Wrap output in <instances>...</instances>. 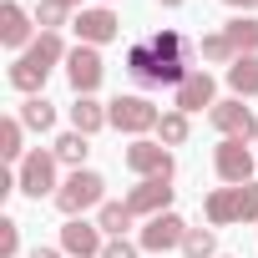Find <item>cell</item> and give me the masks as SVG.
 <instances>
[{
	"label": "cell",
	"instance_id": "1",
	"mask_svg": "<svg viewBox=\"0 0 258 258\" xmlns=\"http://www.w3.org/2000/svg\"><path fill=\"white\" fill-rule=\"evenodd\" d=\"M198 56H203L198 41L167 26V31H152L147 41H137L132 51H126V76H132L142 91H162V86L177 91V86L198 71V66H192Z\"/></svg>",
	"mask_w": 258,
	"mask_h": 258
},
{
	"label": "cell",
	"instance_id": "2",
	"mask_svg": "<svg viewBox=\"0 0 258 258\" xmlns=\"http://www.w3.org/2000/svg\"><path fill=\"white\" fill-rule=\"evenodd\" d=\"M66 41H61V31H41L16 61H11V71H6V81L16 86V91H26V96H41V86L51 81V71L56 66H66Z\"/></svg>",
	"mask_w": 258,
	"mask_h": 258
},
{
	"label": "cell",
	"instance_id": "3",
	"mask_svg": "<svg viewBox=\"0 0 258 258\" xmlns=\"http://www.w3.org/2000/svg\"><path fill=\"white\" fill-rule=\"evenodd\" d=\"M203 218H208V228L258 223V182H243V187H213V192L203 198Z\"/></svg>",
	"mask_w": 258,
	"mask_h": 258
},
{
	"label": "cell",
	"instance_id": "4",
	"mask_svg": "<svg viewBox=\"0 0 258 258\" xmlns=\"http://www.w3.org/2000/svg\"><path fill=\"white\" fill-rule=\"evenodd\" d=\"M106 121L116 126V132H126V137H147V132H157V121H162V111L147 101V96H137V91H126V96H111L106 101Z\"/></svg>",
	"mask_w": 258,
	"mask_h": 258
},
{
	"label": "cell",
	"instance_id": "5",
	"mask_svg": "<svg viewBox=\"0 0 258 258\" xmlns=\"http://www.w3.org/2000/svg\"><path fill=\"white\" fill-rule=\"evenodd\" d=\"M56 152H46V147H31L26 152V162L16 167V192H26V198H56L61 192V182H56Z\"/></svg>",
	"mask_w": 258,
	"mask_h": 258
},
{
	"label": "cell",
	"instance_id": "6",
	"mask_svg": "<svg viewBox=\"0 0 258 258\" xmlns=\"http://www.w3.org/2000/svg\"><path fill=\"white\" fill-rule=\"evenodd\" d=\"M101 203H106V177L91 172V167H76V172L61 182V192H56V208H61L66 218H81L86 208H101Z\"/></svg>",
	"mask_w": 258,
	"mask_h": 258
},
{
	"label": "cell",
	"instance_id": "7",
	"mask_svg": "<svg viewBox=\"0 0 258 258\" xmlns=\"http://www.w3.org/2000/svg\"><path fill=\"white\" fill-rule=\"evenodd\" d=\"M213 167H218L223 187L258 182V177H253V172H258V157H253V147H248L243 137H223V142H218V152H213Z\"/></svg>",
	"mask_w": 258,
	"mask_h": 258
},
{
	"label": "cell",
	"instance_id": "8",
	"mask_svg": "<svg viewBox=\"0 0 258 258\" xmlns=\"http://www.w3.org/2000/svg\"><path fill=\"white\" fill-rule=\"evenodd\" d=\"M121 162H126V172H137V182H142V177H172V172H177L172 147H162V142H152V137H137L132 147L121 152Z\"/></svg>",
	"mask_w": 258,
	"mask_h": 258
},
{
	"label": "cell",
	"instance_id": "9",
	"mask_svg": "<svg viewBox=\"0 0 258 258\" xmlns=\"http://www.w3.org/2000/svg\"><path fill=\"white\" fill-rule=\"evenodd\" d=\"M71 31H76L81 46H106V41L121 36V16H116L111 6H86V11H76Z\"/></svg>",
	"mask_w": 258,
	"mask_h": 258
},
{
	"label": "cell",
	"instance_id": "10",
	"mask_svg": "<svg viewBox=\"0 0 258 258\" xmlns=\"http://www.w3.org/2000/svg\"><path fill=\"white\" fill-rule=\"evenodd\" d=\"M208 121L218 126V137H243V142H258V116L253 106H243V96H228L208 111Z\"/></svg>",
	"mask_w": 258,
	"mask_h": 258
},
{
	"label": "cell",
	"instance_id": "11",
	"mask_svg": "<svg viewBox=\"0 0 258 258\" xmlns=\"http://www.w3.org/2000/svg\"><path fill=\"white\" fill-rule=\"evenodd\" d=\"M101 76H106L101 46H76V51L66 56V81H71V91H76V96H91V91L101 86Z\"/></svg>",
	"mask_w": 258,
	"mask_h": 258
},
{
	"label": "cell",
	"instance_id": "12",
	"mask_svg": "<svg viewBox=\"0 0 258 258\" xmlns=\"http://www.w3.org/2000/svg\"><path fill=\"white\" fill-rule=\"evenodd\" d=\"M182 238H187V223L177 218V213H157V218H147L142 223V233H137V243L147 248V253H172V248H182Z\"/></svg>",
	"mask_w": 258,
	"mask_h": 258
},
{
	"label": "cell",
	"instance_id": "13",
	"mask_svg": "<svg viewBox=\"0 0 258 258\" xmlns=\"http://www.w3.org/2000/svg\"><path fill=\"white\" fill-rule=\"evenodd\" d=\"M137 218H157V213H172V177H142L132 192L121 198Z\"/></svg>",
	"mask_w": 258,
	"mask_h": 258
},
{
	"label": "cell",
	"instance_id": "14",
	"mask_svg": "<svg viewBox=\"0 0 258 258\" xmlns=\"http://www.w3.org/2000/svg\"><path fill=\"white\" fill-rule=\"evenodd\" d=\"M31 41H36V16L21 6V0H6V6H0V46L21 56Z\"/></svg>",
	"mask_w": 258,
	"mask_h": 258
},
{
	"label": "cell",
	"instance_id": "15",
	"mask_svg": "<svg viewBox=\"0 0 258 258\" xmlns=\"http://www.w3.org/2000/svg\"><path fill=\"white\" fill-rule=\"evenodd\" d=\"M101 248H106V238H101L96 223H86V218H66L61 223V253L66 258H101Z\"/></svg>",
	"mask_w": 258,
	"mask_h": 258
},
{
	"label": "cell",
	"instance_id": "16",
	"mask_svg": "<svg viewBox=\"0 0 258 258\" xmlns=\"http://www.w3.org/2000/svg\"><path fill=\"white\" fill-rule=\"evenodd\" d=\"M172 106H177V111H187V116H192V111H203V106L213 111V106H218V81H213L208 71H192V76L172 91Z\"/></svg>",
	"mask_w": 258,
	"mask_h": 258
},
{
	"label": "cell",
	"instance_id": "17",
	"mask_svg": "<svg viewBox=\"0 0 258 258\" xmlns=\"http://www.w3.org/2000/svg\"><path fill=\"white\" fill-rule=\"evenodd\" d=\"M101 126H111V121H106V106H101L96 96H76V101H71V132L96 137Z\"/></svg>",
	"mask_w": 258,
	"mask_h": 258
},
{
	"label": "cell",
	"instance_id": "18",
	"mask_svg": "<svg viewBox=\"0 0 258 258\" xmlns=\"http://www.w3.org/2000/svg\"><path fill=\"white\" fill-rule=\"evenodd\" d=\"M223 76H228V91H233V96H243V101L258 96V56H238Z\"/></svg>",
	"mask_w": 258,
	"mask_h": 258
},
{
	"label": "cell",
	"instance_id": "19",
	"mask_svg": "<svg viewBox=\"0 0 258 258\" xmlns=\"http://www.w3.org/2000/svg\"><path fill=\"white\" fill-rule=\"evenodd\" d=\"M26 152H31V147H26V121H21V116H6V121H0V157H11V162L21 167Z\"/></svg>",
	"mask_w": 258,
	"mask_h": 258
},
{
	"label": "cell",
	"instance_id": "20",
	"mask_svg": "<svg viewBox=\"0 0 258 258\" xmlns=\"http://www.w3.org/2000/svg\"><path fill=\"white\" fill-rule=\"evenodd\" d=\"M51 152H56V162H61V167H71V172H76V167H86V152H91V137H81V132H61Z\"/></svg>",
	"mask_w": 258,
	"mask_h": 258
},
{
	"label": "cell",
	"instance_id": "21",
	"mask_svg": "<svg viewBox=\"0 0 258 258\" xmlns=\"http://www.w3.org/2000/svg\"><path fill=\"white\" fill-rule=\"evenodd\" d=\"M223 36L233 41L238 56H258V21H253V16H233V21L223 26Z\"/></svg>",
	"mask_w": 258,
	"mask_h": 258
},
{
	"label": "cell",
	"instance_id": "22",
	"mask_svg": "<svg viewBox=\"0 0 258 258\" xmlns=\"http://www.w3.org/2000/svg\"><path fill=\"white\" fill-rule=\"evenodd\" d=\"M16 116L26 121V132H51V126H56V106H51L46 96H26Z\"/></svg>",
	"mask_w": 258,
	"mask_h": 258
},
{
	"label": "cell",
	"instance_id": "23",
	"mask_svg": "<svg viewBox=\"0 0 258 258\" xmlns=\"http://www.w3.org/2000/svg\"><path fill=\"white\" fill-rule=\"evenodd\" d=\"M137 223V213L126 208V203H101L96 208V228L101 233H111V238H126V228Z\"/></svg>",
	"mask_w": 258,
	"mask_h": 258
},
{
	"label": "cell",
	"instance_id": "24",
	"mask_svg": "<svg viewBox=\"0 0 258 258\" xmlns=\"http://www.w3.org/2000/svg\"><path fill=\"white\" fill-rule=\"evenodd\" d=\"M187 137H192L187 111H177V106H172V111H162V121H157V142H162V147H182Z\"/></svg>",
	"mask_w": 258,
	"mask_h": 258
},
{
	"label": "cell",
	"instance_id": "25",
	"mask_svg": "<svg viewBox=\"0 0 258 258\" xmlns=\"http://www.w3.org/2000/svg\"><path fill=\"white\" fill-rule=\"evenodd\" d=\"M76 21V11L66 6V0H41L36 6V26L41 31H61V26H71Z\"/></svg>",
	"mask_w": 258,
	"mask_h": 258
},
{
	"label": "cell",
	"instance_id": "26",
	"mask_svg": "<svg viewBox=\"0 0 258 258\" xmlns=\"http://www.w3.org/2000/svg\"><path fill=\"white\" fill-rule=\"evenodd\" d=\"M198 51H203V61H213V66H233V61H238V51H233V41H228L223 31L203 36V41H198Z\"/></svg>",
	"mask_w": 258,
	"mask_h": 258
},
{
	"label": "cell",
	"instance_id": "27",
	"mask_svg": "<svg viewBox=\"0 0 258 258\" xmlns=\"http://www.w3.org/2000/svg\"><path fill=\"white\" fill-rule=\"evenodd\" d=\"M182 258H218V233H213V228H187Z\"/></svg>",
	"mask_w": 258,
	"mask_h": 258
},
{
	"label": "cell",
	"instance_id": "28",
	"mask_svg": "<svg viewBox=\"0 0 258 258\" xmlns=\"http://www.w3.org/2000/svg\"><path fill=\"white\" fill-rule=\"evenodd\" d=\"M0 258H21V223L0 218Z\"/></svg>",
	"mask_w": 258,
	"mask_h": 258
},
{
	"label": "cell",
	"instance_id": "29",
	"mask_svg": "<svg viewBox=\"0 0 258 258\" xmlns=\"http://www.w3.org/2000/svg\"><path fill=\"white\" fill-rule=\"evenodd\" d=\"M142 253V243H132V238H106V248H101V258H137Z\"/></svg>",
	"mask_w": 258,
	"mask_h": 258
},
{
	"label": "cell",
	"instance_id": "30",
	"mask_svg": "<svg viewBox=\"0 0 258 258\" xmlns=\"http://www.w3.org/2000/svg\"><path fill=\"white\" fill-rule=\"evenodd\" d=\"M223 6L238 11V16H253V11H258V0H223Z\"/></svg>",
	"mask_w": 258,
	"mask_h": 258
},
{
	"label": "cell",
	"instance_id": "31",
	"mask_svg": "<svg viewBox=\"0 0 258 258\" xmlns=\"http://www.w3.org/2000/svg\"><path fill=\"white\" fill-rule=\"evenodd\" d=\"M31 258H61V248H31Z\"/></svg>",
	"mask_w": 258,
	"mask_h": 258
},
{
	"label": "cell",
	"instance_id": "32",
	"mask_svg": "<svg viewBox=\"0 0 258 258\" xmlns=\"http://www.w3.org/2000/svg\"><path fill=\"white\" fill-rule=\"evenodd\" d=\"M157 6H167V11H177V6H182V0H157Z\"/></svg>",
	"mask_w": 258,
	"mask_h": 258
},
{
	"label": "cell",
	"instance_id": "33",
	"mask_svg": "<svg viewBox=\"0 0 258 258\" xmlns=\"http://www.w3.org/2000/svg\"><path fill=\"white\" fill-rule=\"evenodd\" d=\"M101 6H111V0H101Z\"/></svg>",
	"mask_w": 258,
	"mask_h": 258
},
{
	"label": "cell",
	"instance_id": "34",
	"mask_svg": "<svg viewBox=\"0 0 258 258\" xmlns=\"http://www.w3.org/2000/svg\"><path fill=\"white\" fill-rule=\"evenodd\" d=\"M218 258H228V253H218Z\"/></svg>",
	"mask_w": 258,
	"mask_h": 258
},
{
	"label": "cell",
	"instance_id": "35",
	"mask_svg": "<svg viewBox=\"0 0 258 258\" xmlns=\"http://www.w3.org/2000/svg\"><path fill=\"white\" fill-rule=\"evenodd\" d=\"M253 147H258V142H253Z\"/></svg>",
	"mask_w": 258,
	"mask_h": 258
}]
</instances>
